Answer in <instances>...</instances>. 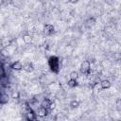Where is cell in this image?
Here are the masks:
<instances>
[{
  "label": "cell",
  "instance_id": "cell-1",
  "mask_svg": "<svg viewBox=\"0 0 121 121\" xmlns=\"http://www.w3.org/2000/svg\"><path fill=\"white\" fill-rule=\"evenodd\" d=\"M91 70V63L89 60H83L80 64V72L82 74H88Z\"/></svg>",
  "mask_w": 121,
  "mask_h": 121
},
{
  "label": "cell",
  "instance_id": "cell-2",
  "mask_svg": "<svg viewBox=\"0 0 121 121\" xmlns=\"http://www.w3.org/2000/svg\"><path fill=\"white\" fill-rule=\"evenodd\" d=\"M47 112H48L47 108L41 106L40 108H38V110H37V112H36V115L39 116V117H44V116L47 115Z\"/></svg>",
  "mask_w": 121,
  "mask_h": 121
},
{
  "label": "cell",
  "instance_id": "cell-3",
  "mask_svg": "<svg viewBox=\"0 0 121 121\" xmlns=\"http://www.w3.org/2000/svg\"><path fill=\"white\" fill-rule=\"evenodd\" d=\"M10 68H11L12 70H15V71H20V70L23 69V64H22L20 61L16 60V61H13V62L10 64Z\"/></svg>",
  "mask_w": 121,
  "mask_h": 121
},
{
  "label": "cell",
  "instance_id": "cell-4",
  "mask_svg": "<svg viewBox=\"0 0 121 121\" xmlns=\"http://www.w3.org/2000/svg\"><path fill=\"white\" fill-rule=\"evenodd\" d=\"M53 32H54V26L52 25L47 24V25L44 26V27H43V33L45 35H51Z\"/></svg>",
  "mask_w": 121,
  "mask_h": 121
},
{
  "label": "cell",
  "instance_id": "cell-5",
  "mask_svg": "<svg viewBox=\"0 0 121 121\" xmlns=\"http://www.w3.org/2000/svg\"><path fill=\"white\" fill-rule=\"evenodd\" d=\"M36 116H37V115H36V113H35V112H33L31 109H28L27 112L26 113V118L27 120H30V121L35 120V119H36Z\"/></svg>",
  "mask_w": 121,
  "mask_h": 121
},
{
  "label": "cell",
  "instance_id": "cell-6",
  "mask_svg": "<svg viewBox=\"0 0 121 121\" xmlns=\"http://www.w3.org/2000/svg\"><path fill=\"white\" fill-rule=\"evenodd\" d=\"M100 85L102 89H109L111 87V81L109 79H103L100 81Z\"/></svg>",
  "mask_w": 121,
  "mask_h": 121
},
{
  "label": "cell",
  "instance_id": "cell-7",
  "mask_svg": "<svg viewBox=\"0 0 121 121\" xmlns=\"http://www.w3.org/2000/svg\"><path fill=\"white\" fill-rule=\"evenodd\" d=\"M23 42L25 43H26V44H29V43H32V37H31V35H29V34H25V35H23Z\"/></svg>",
  "mask_w": 121,
  "mask_h": 121
},
{
  "label": "cell",
  "instance_id": "cell-8",
  "mask_svg": "<svg viewBox=\"0 0 121 121\" xmlns=\"http://www.w3.org/2000/svg\"><path fill=\"white\" fill-rule=\"evenodd\" d=\"M9 101V96L8 95L4 93H0V104H6Z\"/></svg>",
  "mask_w": 121,
  "mask_h": 121
},
{
  "label": "cell",
  "instance_id": "cell-9",
  "mask_svg": "<svg viewBox=\"0 0 121 121\" xmlns=\"http://www.w3.org/2000/svg\"><path fill=\"white\" fill-rule=\"evenodd\" d=\"M23 69L26 71V72H32L33 71V65H32V63H30V62H27V63H26V64H24L23 65Z\"/></svg>",
  "mask_w": 121,
  "mask_h": 121
},
{
  "label": "cell",
  "instance_id": "cell-10",
  "mask_svg": "<svg viewBox=\"0 0 121 121\" xmlns=\"http://www.w3.org/2000/svg\"><path fill=\"white\" fill-rule=\"evenodd\" d=\"M67 85H68L69 87H71V88H74V87L78 86V82H77L76 79H69V80L67 81Z\"/></svg>",
  "mask_w": 121,
  "mask_h": 121
},
{
  "label": "cell",
  "instance_id": "cell-11",
  "mask_svg": "<svg viewBox=\"0 0 121 121\" xmlns=\"http://www.w3.org/2000/svg\"><path fill=\"white\" fill-rule=\"evenodd\" d=\"M50 104H51V101L48 99V98H44L43 101H42V106L43 107H45V108H49V106H50Z\"/></svg>",
  "mask_w": 121,
  "mask_h": 121
},
{
  "label": "cell",
  "instance_id": "cell-12",
  "mask_svg": "<svg viewBox=\"0 0 121 121\" xmlns=\"http://www.w3.org/2000/svg\"><path fill=\"white\" fill-rule=\"evenodd\" d=\"M69 78H70V79H78V73L76 72V71H72L71 73H70V75H69Z\"/></svg>",
  "mask_w": 121,
  "mask_h": 121
},
{
  "label": "cell",
  "instance_id": "cell-13",
  "mask_svg": "<svg viewBox=\"0 0 121 121\" xmlns=\"http://www.w3.org/2000/svg\"><path fill=\"white\" fill-rule=\"evenodd\" d=\"M94 89L96 91V92H101L103 89H102V87H101V85H100V82L98 83V82H95V83H94Z\"/></svg>",
  "mask_w": 121,
  "mask_h": 121
},
{
  "label": "cell",
  "instance_id": "cell-14",
  "mask_svg": "<svg viewBox=\"0 0 121 121\" xmlns=\"http://www.w3.org/2000/svg\"><path fill=\"white\" fill-rule=\"evenodd\" d=\"M70 106H71V108H78L79 106V102L78 100H72L70 102Z\"/></svg>",
  "mask_w": 121,
  "mask_h": 121
},
{
  "label": "cell",
  "instance_id": "cell-15",
  "mask_svg": "<svg viewBox=\"0 0 121 121\" xmlns=\"http://www.w3.org/2000/svg\"><path fill=\"white\" fill-rule=\"evenodd\" d=\"M115 108H116V110H117L118 112L121 111V99H120V98H118V99L116 100V102H115Z\"/></svg>",
  "mask_w": 121,
  "mask_h": 121
},
{
  "label": "cell",
  "instance_id": "cell-16",
  "mask_svg": "<svg viewBox=\"0 0 121 121\" xmlns=\"http://www.w3.org/2000/svg\"><path fill=\"white\" fill-rule=\"evenodd\" d=\"M5 75H6V70H5V68L3 67V65H0V78L3 77V76H5Z\"/></svg>",
  "mask_w": 121,
  "mask_h": 121
},
{
  "label": "cell",
  "instance_id": "cell-17",
  "mask_svg": "<svg viewBox=\"0 0 121 121\" xmlns=\"http://www.w3.org/2000/svg\"><path fill=\"white\" fill-rule=\"evenodd\" d=\"M70 3H72V4H75V3H77L78 0H68Z\"/></svg>",
  "mask_w": 121,
  "mask_h": 121
}]
</instances>
